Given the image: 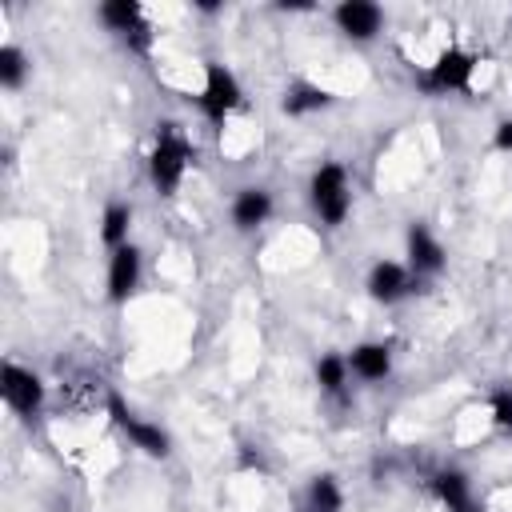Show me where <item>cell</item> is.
<instances>
[{"label": "cell", "instance_id": "obj_14", "mask_svg": "<svg viewBox=\"0 0 512 512\" xmlns=\"http://www.w3.org/2000/svg\"><path fill=\"white\" fill-rule=\"evenodd\" d=\"M432 492L444 504V512H480V500L472 492V480L460 468H444L432 476Z\"/></svg>", "mask_w": 512, "mask_h": 512}, {"label": "cell", "instance_id": "obj_20", "mask_svg": "<svg viewBox=\"0 0 512 512\" xmlns=\"http://www.w3.org/2000/svg\"><path fill=\"white\" fill-rule=\"evenodd\" d=\"M488 416H492V424H496L500 432H512V388L492 392V400H488Z\"/></svg>", "mask_w": 512, "mask_h": 512}, {"label": "cell", "instance_id": "obj_3", "mask_svg": "<svg viewBox=\"0 0 512 512\" xmlns=\"http://www.w3.org/2000/svg\"><path fill=\"white\" fill-rule=\"evenodd\" d=\"M108 416H112V424L128 436V444L140 448L144 456H152V460H168V456H172V436H168V428H160L156 420H144L120 392H108Z\"/></svg>", "mask_w": 512, "mask_h": 512}, {"label": "cell", "instance_id": "obj_4", "mask_svg": "<svg viewBox=\"0 0 512 512\" xmlns=\"http://www.w3.org/2000/svg\"><path fill=\"white\" fill-rule=\"evenodd\" d=\"M472 76H476V56L464 52L460 44H448L416 80L428 96H448V92H472Z\"/></svg>", "mask_w": 512, "mask_h": 512}, {"label": "cell", "instance_id": "obj_17", "mask_svg": "<svg viewBox=\"0 0 512 512\" xmlns=\"http://www.w3.org/2000/svg\"><path fill=\"white\" fill-rule=\"evenodd\" d=\"M128 232H132V204L112 200L100 216V240L108 248H120V244H128Z\"/></svg>", "mask_w": 512, "mask_h": 512}, {"label": "cell", "instance_id": "obj_12", "mask_svg": "<svg viewBox=\"0 0 512 512\" xmlns=\"http://www.w3.org/2000/svg\"><path fill=\"white\" fill-rule=\"evenodd\" d=\"M272 208H276V200H272V192H268L264 184L240 188V192L232 196V228H236V232H256L260 224H268Z\"/></svg>", "mask_w": 512, "mask_h": 512}, {"label": "cell", "instance_id": "obj_7", "mask_svg": "<svg viewBox=\"0 0 512 512\" xmlns=\"http://www.w3.org/2000/svg\"><path fill=\"white\" fill-rule=\"evenodd\" d=\"M0 396H4V404H8L16 416L32 420V416H40V408H44V380H40L32 368H24V364L4 360V368H0Z\"/></svg>", "mask_w": 512, "mask_h": 512}, {"label": "cell", "instance_id": "obj_8", "mask_svg": "<svg viewBox=\"0 0 512 512\" xmlns=\"http://www.w3.org/2000/svg\"><path fill=\"white\" fill-rule=\"evenodd\" d=\"M140 272H144V256L140 248L128 240L120 248L108 252V276H104V288H108V300L112 304H128L132 292L140 288Z\"/></svg>", "mask_w": 512, "mask_h": 512}, {"label": "cell", "instance_id": "obj_15", "mask_svg": "<svg viewBox=\"0 0 512 512\" xmlns=\"http://www.w3.org/2000/svg\"><path fill=\"white\" fill-rule=\"evenodd\" d=\"M332 104V92L312 84V80H296L284 88V100H280V112L284 116H312V112H324Z\"/></svg>", "mask_w": 512, "mask_h": 512}, {"label": "cell", "instance_id": "obj_16", "mask_svg": "<svg viewBox=\"0 0 512 512\" xmlns=\"http://www.w3.org/2000/svg\"><path fill=\"white\" fill-rule=\"evenodd\" d=\"M300 512H344V488H340V480L332 472L312 476L308 488H304Z\"/></svg>", "mask_w": 512, "mask_h": 512}, {"label": "cell", "instance_id": "obj_13", "mask_svg": "<svg viewBox=\"0 0 512 512\" xmlns=\"http://www.w3.org/2000/svg\"><path fill=\"white\" fill-rule=\"evenodd\" d=\"M348 372L364 384H380L392 376V344L384 340H360L352 352H348Z\"/></svg>", "mask_w": 512, "mask_h": 512}, {"label": "cell", "instance_id": "obj_5", "mask_svg": "<svg viewBox=\"0 0 512 512\" xmlns=\"http://www.w3.org/2000/svg\"><path fill=\"white\" fill-rule=\"evenodd\" d=\"M196 104L212 124H224L244 104V88H240L236 72L228 64H220V60H204V88H200Z\"/></svg>", "mask_w": 512, "mask_h": 512}, {"label": "cell", "instance_id": "obj_18", "mask_svg": "<svg viewBox=\"0 0 512 512\" xmlns=\"http://www.w3.org/2000/svg\"><path fill=\"white\" fill-rule=\"evenodd\" d=\"M348 380H352V372H348V356H340V352H324V356L316 360V384H320V392H328V396H344Z\"/></svg>", "mask_w": 512, "mask_h": 512}, {"label": "cell", "instance_id": "obj_21", "mask_svg": "<svg viewBox=\"0 0 512 512\" xmlns=\"http://www.w3.org/2000/svg\"><path fill=\"white\" fill-rule=\"evenodd\" d=\"M492 148L504 152V156H512V116L496 124V132H492Z\"/></svg>", "mask_w": 512, "mask_h": 512}, {"label": "cell", "instance_id": "obj_6", "mask_svg": "<svg viewBox=\"0 0 512 512\" xmlns=\"http://www.w3.org/2000/svg\"><path fill=\"white\" fill-rule=\"evenodd\" d=\"M96 16H100V24L108 28V32H116L132 52H148L152 48V28H148V16H144V4H136V0H104L100 8H96Z\"/></svg>", "mask_w": 512, "mask_h": 512}, {"label": "cell", "instance_id": "obj_11", "mask_svg": "<svg viewBox=\"0 0 512 512\" xmlns=\"http://www.w3.org/2000/svg\"><path fill=\"white\" fill-rule=\"evenodd\" d=\"M404 256H408V268H412L416 280L420 276H440L444 264H448L444 244L436 240V232L428 224H408V232H404Z\"/></svg>", "mask_w": 512, "mask_h": 512}, {"label": "cell", "instance_id": "obj_10", "mask_svg": "<svg viewBox=\"0 0 512 512\" xmlns=\"http://www.w3.org/2000/svg\"><path fill=\"white\" fill-rule=\"evenodd\" d=\"M332 24H336L348 40L368 44V40H376L380 28H384V8L372 4V0H340V4L332 8Z\"/></svg>", "mask_w": 512, "mask_h": 512}, {"label": "cell", "instance_id": "obj_2", "mask_svg": "<svg viewBox=\"0 0 512 512\" xmlns=\"http://www.w3.org/2000/svg\"><path fill=\"white\" fill-rule=\"evenodd\" d=\"M308 204L316 212L320 224L328 228H340L352 212V184H348V168L336 164V160H324L312 180H308Z\"/></svg>", "mask_w": 512, "mask_h": 512}, {"label": "cell", "instance_id": "obj_9", "mask_svg": "<svg viewBox=\"0 0 512 512\" xmlns=\"http://www.w3.org/2000/svg\"><path fill=\"white\" fill-rule=\"evenodd\" d=\"M416 276H412V268L408 264H400V260H376L372 268H368V280H364V288H368V296L376 300V304H400L404 296H412L416 292Z\"/></svg>", "mask_w": 512, "mask_h": 512}, {"label": "cell", "instance_id": "obj_19", "mask_svg": "<svg viewBox=\"0 0 512 512\" xmlns=\"http://www.w3.org/2000/svg\"><path fill=\"white\" fill-rule=\"evenodd\" d=\"M28 72H32V64H28L24 48H16V44H0V84H4L8 92H16V88L28 80Z\"/></svg>", "mask_w": 512, "mask_h": 512}, {"label": "cell", "instance_id": "obj_1", "mask_svg": "<svg viewBox=\"0 0 512 512\" xmlns=\"http://www.w3.org/2000/svg\"><path fill=\"white\" fill-rule=\"evenodd\" d=\"M196 160V148L188 140V132L176 120H160L156 136H152V152H148V180L160 196H176L188 168Z\"/></svg>", "mask_w": 512, "mask_h": 512}]
</instances>
